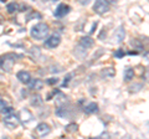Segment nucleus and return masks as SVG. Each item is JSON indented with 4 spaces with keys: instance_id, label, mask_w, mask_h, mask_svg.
<instances>
[{
    "instance_id": "f257e3e1",
    "label": "nucleus",
    "mask_w": 149,
    "mask_h": 139,
    "mask_svg": "<svg viewBox=\"0 0 149 139\" xmlns=\"http://www.w3.org/2000/svg\"><path fill=\"white\" fill-rule=\"evenodd\" d=\"M50 34V26L46 22H39L31 27L30 35L35 40H45Z\"/></svg>"
},
{
    "instance_id": "f03ea898",
    "label": "nucleus",
    "mask_w": 149,
    "mask_h": 139,
    "mask_svg": "<svg viewBox=\"0 0 149 139\" xmlns=\"http://www.w3.org/2000/svg\"><path fill=\"white\" fill-rule=\"evenodd\" d=\"M17 57L19 56L15 54H5V55H3V56H0V67H1L4 71L10 72L16 62Z\"/></svg>"
},
{
    "instance_id": "7ed1b4c3",
    "label": "nucleus",
    "mask_w": 149,
    "mask_h": 139,
    "mask_svg": "<svg viewBox=\"0 0 149 139\" xmlns=\"http://www.w3.org/2000/svg\"><path fill=\"white\" fill-rule=\"evenodd\" d=\"M60 42H61V35H60V32H55L45 40V46L47 49H55L60 45Z\"/></svg>"
},
{
    "instance_id": "20e7f679",
    "label": "nucleus",
    "mask_w": 149,
    "mask_h": 139,
    "mask_svg": "<svg viewBox=\"0 0 149 139\" xmlns=\"http://www.w3.org/2000/svg\"><path fill=\"white\" fill-rule=\"evenodd\" d=\"M17 118H19V122H20V123H22V124H27V123H30L31 120H32L34 115H32V113L30 112L29 109L22 108L21 111H19Z\"/></svg>"
},
{
    "instance_id": "39448f33",
    "label": "nucleus",
    "mask_w": 149,
    "mask_h": 139,
    "mask_svg": "<svg viewBox=\"0 0 149 139\" xmlns=\"http://www.w3.org/2000/svg\"><path fill=\"white\" fill-rule=\"evenodd\" d=\"M4 124H5V127L9 128V129H15V128L19 127L20 122H19L17 115L11 114V115H9V117L4 118Z\"/></svg>"
},
{
    "instance_id": "423d86ee",
    "label": "nucleus",
    "mask_w": 149,
    "mask_h": 139,
    "mask_svg": "<svg viewBox=\"0 0 149 139\" xmlns=\"http://www.w3.org/2000/svg\"><path fill=\"white\" fill-rule=\"evenodd\" d=\"M93 10H95L97 14H104L109 10V3L108 1H103V0H98V1L95 3L93 5Z\"/></svg>"
},
{
    "instance_id": "0eeeda50",
    "label": "nucleus",
    "mask_w": 149,
    "mask_h": 139,
    "mask_svg": "<svg viewBox=\"0 0 149 139\" xmlns=\"http://www.w3.org/2000/svg\"><path fill=\"white\" fill-rule=\"evenodd\" d=\"M71 11V8H70L68 5H66V4H58L57 8L55 9V11H54V16L55 17H63L65 15H67V14Z\"/></svg>"
},
{
    "instance_id": "6e6552de",
    "label": "nucleus",
    "mask_w": 149,
    "mask_h": 139,
    "mask_svg": "<svg viewBox=\"0 0 149 139\" xmlns=\"http://www.w3.org/2000/svg\"><path fill=\"white\" fill-rule=\"evenodd\" d=\"M50 132H51V127L47 123H40L39 126L35 128V134L37 137H41V138L49 136Z\"/></svg>"
},
{
    "instance_id": "1a4fd4ad",
    "label": "nucleus",
    "mask_w": 149,
    "mask_h": 139,
    "mask_svg": "<svg viewBox=\"0 0 149 139\" xmlns=\"http://www.w3.org/2000/svg\"><path fill=\"white\" fill-rule=\"evenodd\" d=\"M16 77L21 83H30L31 81V75L27 71H19Z\"/></svg>"
},
{
    "instance_id": "9d476101",
    "label": "nucleus",
    "mask_w": 149,
    "mask_h": 139,
    "mask_svg": "<svg viewBox=\"0 0 149 139\" xmlns=\"http://www.w3.org/2000/svg\"><path fill=\"white\" fill-rule=\"evenodd\" d=\"M93 44H95V40H93L92 38H90V36H85V38L80 39V44H78V45L82 46V47H85L87 50V49L92 47Z\"/></svg>"
},
{
    "instance_id": "9b49d317",
    "label": "nucleus",
    "mask_w": 149,
    "mask_h": 139,
    "mask_svg": "<svg viewBox=\"0 0 149 139\" xmlns=\"http://www.w3.org/2000/svg\"><path fill=\"white\" fill-rule=\"evenodd\" d=\"M73 55H74V56H76L77 58L82 60V58H85V57L87 56V51H86L85 47H82V46L77 45L76 49H74V51H73Z\"/></svg>"
},
{
    "instance_id": "f8f14e48",
    "label": "nucleus",
    "mask_w": 149,
    "mask_h": 139,
    "mask_svg": "<svg viewBox=\"0 0 149 139\" xmlns=\"http://www.w3.org/2000/svg\"><path fill=\"white\" fill-rule=\"evenodd\" d=\"M29 85H30V88L31 90L40 91V90H42V87H44V81L39 80V78H35V80H31L30 81Z\"/></svg>"
},
{
    "instance_id": "ddd939ff",
    "label": "nucleus",
    "mask_w": 149,
    "mask_h": 139,
    "mask_svg": "<svg viewBox=\"0 0 149 139\" xmlns=\"http://www.w3.org/2000/svg\"><path fill=\"white\" fill-rule=\"evenodd\" d=\"M124 36H125V30L123 26H119L117 31L114 32V39L117 40V42H122V41L124 40Z\"/></svg>"
},
{
    "instance_id": "4468645a",
    "label": "nucleus",
    "mask_w": 149,
    "mask_h": 139,
    "mask_svg": "<svg viewBox=\"0 0 149 139\" xmlns=\"http://www.w3.org/2000/svg\"><path fill=\"white\" fill-rule=\"evenodd\" d=\"M85 112H86L87 114L97 113V112H98V104L95 103V102H91V103H88L86 107H85Z\"/></svg>"
},
{
    "instance_id": "2eb2a0df",
    "label": "nucleus",
    "mask_w": 149,
    "mask_h": 139,
    "mask_svg": "<svg viewBox=\"0 0 149 139\" xmlns=\"http://www.w3.org/2000/svg\"><path fill=\"white\" fill-rule=\"evenodd\" d=\"M66 98H67V97L60 92V93L57 95V97L55 98V103H56V106H57V108H58V107H63L65 103H66V101H65Z\"/></svg>"
},
{
    "instance_id": "dca6fc26",
    "label": "nucleus",
    "mask_w": 149,
    "mask_h": 139,
    "mask_svg": "<svg viewBox=\"0 0 149 139\" xmlns=\"http://www.w3.org/2000/svg\"><path fill=\"white\" fill-rule=\"evenodd\" d=\"M42 103H44V101H42V97H41L40 95L32 96V98H31V106H34V107H39V106H41Z\"/></svg>"
},
{
    "instance_id": "f3484780",
    "label": "nucleus",
    "mask_w": 149,
    "mask_h": 139,
    "mask_svg": "<svg viewBox=\"0 0 149 139\" xmlns=\"http://www.w3.org/2000/svg\"><path fill=\"white\" fill-rule=\"evenodd\" d=\"M56 114L61 118H66V117H68V108L65 107V106L63 107H58L56 109Z\"/></svg>"
},
{
    "instance_id": "a211bd4d",
    "label": "nucleus",
    "mask_w": 149,
    "mask_h": 139,
    "mask_svg": "<svg viewBox=\"0 0 149 139\" xmlns=\"http://www.w3.org/2000/svg\"><path fill=\"white\" fill-rule=\"evenodd\" d=\"M124 81H132L134 77V70L133 68H127L124 71Z\"/></svg>"
},
{
    "instance_id": "6ab92c4d",
    "label": "nucleus",
    "mask_w": 149,
    "mask_h": 139,
    "mask_svg": "<svg viewBox=\"0 0 149 139\" xmlns=\"http://www.w3.org/2000/svg\"><path fill=\"white\" fill-rule=\"evenodd\" d=\"M17 4L16 3H8L6 4V10L9 14H14L15 11H17Z\"/></svg>"
},
{
    "instance_id": "aec40b11",
    "label": "nucleus",
    "mask_w": 149,
    "mask_h": 139,
    "mask_svg": "<svg viewBox=\"0 0 149 139\" xmlns=\"http://www.w3.org/2000/svg\"><path fill=\"white\" fill-rule=\"evenodd\" d=\"M65 131L68 132V133H73V132H77L78 131V126L76 123H70L65 127Z\"/></svg>"
},
{
    "instance_id": "412c9836",
    "label": "nucleus",
    "mask_w": 149,
    "mask_h": 139,
    "mask_svg": "<svg viewBox=\"0 0 149 139\" xmlns=\"http://www.w3.org/2000/svg\"><path fill=\"white\" fill-rule=\"evenodd\" d=\"M143 88V85L142 83H134V85H130L129 86V91L130 92H139V91H142Z\"/></svg>"
},
{
    "instance_id": "4be33fe9",
    "label": "nucleus",
    "mask_w": 149,
    "mask_h": 139,
    "mask_svg": "<svg viewBox=\"0 0 149 139\" xmlns=\"http://www.w3.org/2000/svg\"><path fill=\"white\" fill-rule=\"evenodd\" d=\"M0 113H1L3 115H5V117H9V115L14 114V108L13 107H5Z\"/></svg>"
},
{
    "instance_id": "5701e85b",
    "label": "nucleus",
    "mask_w": 149,
    "mask_h": 139,
    "mask_svg": "<svg viewBox=\"0 0 149 139\" xmlns=\"http://www.w3.org/2000/svg\"><path fill=\"white\" fill-rule=\"evenodd\" d=\"M30 54L32 55V57H34V58H37V57L40 56V54H41V52H40V49L37 47V46H35V47H31Z\"/></svg>"
},
{
    "instance_id": "b1692460",
    "label": "nucleus",
    "mask_w": 149,
    "mask_h": 139,
    "mask_svg": "<svg viewBox=\"0 0 149 139\" xmlns=\"http://www.w3.org/2000/svg\"><path fill=\"white\" fill-rule=\"evenodd\" d=\"M103 76H109V77H112V76H114V70L113 68H107V70H103Z\"/></svg>"
},
{
    "instance_id": "393cba45",
    "label": "nucleus",
    "mask_w": 149,
    "mask_h": 139,
    "mask_svg": "<svg viewBox=\"0 0 149 139\" xmlns=\"http://www.w3.org/2000/svg\"><path fill=\"white\" fill-rule=\"evenodd\" d=\"M72 77H73V75L72 73H68V75L65 77V80H63V82H62V87H66L67 85H68V82L72 80Z\"/></svg>"
},
{
    "instance_id": "a878e982",
    "label": "nucleus",
    "mask_w": 149,
    "mask_h": 139,
    "mask_svg": "<svg viewBox=\"0 0 149 139\" xmlns=\"http://www.w3.org/2000/svg\"><path fill=\"white\" fill-rule=\"evenodd\" d=\"M123 56H124V51H123L122 49L114 51V57H116V58H122Z\"/></svg>"
},
{
    "instance_id": "bb28decb",
    "label": "nucleus",
    "mask_w": 149,
    "mask_h": 139,
    "mask_svg": "<svg viewBox=\"0 0 149 139\" xmlns=\"http://www.w3.org/2000/svg\"><path fill=\"white\" fill-rule=\"evenodd\" d=\"M58 82V78H56V77H52V78H49V80H46V83L50 86H52V85H56V83Z\"/></svg>"
},
{
    "instance_id": "cd10ccee",
    "label": "nucleus",
    "mask_w": 149,
    "mask_h": 139,
    "mask_svg": "<svg viewBox=\"0 0 149 139\" xmlns=\"http://www.w3.org/2000/svg\"><path fill=\"white\" fill-rule=\"evenodd\" d=\"M96 139H111V136H109V133H107V132H103L101 134V136H98Z\"/></svg>"
},
{
    "instance_id": "c85d7f7f",
    "label": "nucleus",
    "mask_w": 149,
    "mask_h": 139,
    "mask_svg": "<svg viewBox=\"0 0 149 139\" xmlns=\"http://www.w3.org/2000/svg\"><path fill=\"white\" fill-rule=\"evenodd\" d=\"M34 17H36V19H40L41 17V14H39V13H34V14H31V15L27 17V20H30V19H34Z\"/></svg>"
},
{
    "instance_id": "c756f323",
    "label": "nucleus",
    "mask_w": 149,
    "mask_h": 139,
    "mask_svg": "<svg viewBox=\"0 0 149 139\" xmlns=\"http://www.w3.org/2000/svg\"><path fill=\"white\" fill-rule=\"evenodd\" d=\"M5 107H8V106H6V101L5 99H0V112H1V111Z\"/></svg>"
},
{
    "instance_id": "7c9ffc66",
    "label": "nucleus",
    "mask_w": 149,
    "mask_h": 139,
    "mask_svg": "<svg viewBox=\"0 0 149 139\" xmlns=\"http://www.w3.org/2000/svg\"><path fill=\"white\" fill-rule=\"evenodd\" d=\"M143 80H146V81L149 82V68H147V70H146V72L143 73Z\"/></svg>"
},
{
    "instance_id": "2f4dec72",
    "label": "nucleus",
    "mask_w": 149,
    "mask_h": 139,
    "mask_svg": "<svg viewBox=\"0 0 149 139\" xmlns=\"http://www.w3.org/2000/svg\"><path fill=\"white\" fill-rule=\"evenodd\" d=\"M97 25H98V22H97V21H95V22H93V25H92V27H91V30H90V34H92V32H95V30H96V27H97Z\"/></svg>"
},
{
    "instance_id": "473e14b6",
    "label": "nucleus",
    "mask_w": 149,
    "mask_h": 139,
    "mask_svg": "<svg viewBox=\"0 0 149 139\" xmlns=\"http://www.w3.org/2000/svg\"><path fill=\"white\" fill-rule=\"evenodd\" d=\"M132 45H137L139 49H142V45L138 44V40H132Z\"/></svg>"
},
{
    "instance_id": "72a5a7b5",
    "label": "nucleus",
    "mask_w": 149,
    "mask_h": 139,
    "mask_svg": "<svg viewBox=\"0 0 149 139\" xmlns=\"http://www.w3.org/2000/svg\"><path fill=\"white\" fill-rule=\"evenodd\" d=\"M144 58H146V61L149 63V51H148V52H147L146 55H144Z\"/></svg>"
},
{
    "instance_id": "f704fd0d",
    "label": "nucleus",
    "mask_w": 149,
    "mask_h": 139,
    "mask_svg": "<svg viewBox=\"0 0 149 139\" xmlns=\"http://www.w3.org/2000/svg\"><path fill=\"white\" fill-rule=\"evenodd\" d=\"M128 55H138L137 51H129V52H127Z\"/></svg>"
},
{
    "instance_id": "c9c22d12",
    "label": "nucleus",
    "mask_w": 149,
    "mask_h": 139,
    "mask_svg": "<svg viewBox=\"0 0 149 139\" xmlns=\"http://www.w3.org/2000/svg\"><path fill=\"white\" fill-rule=\"evenodd\" d=\"M1 20H3V19H1V16H0V21H1Z\"/></svg>"
}]
</instances>
